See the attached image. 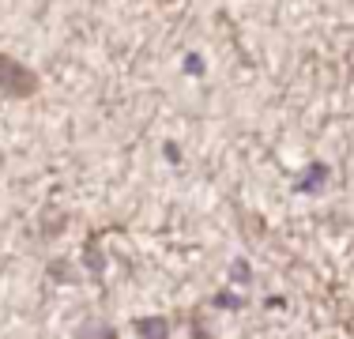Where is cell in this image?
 <instances>
[{
  "label": "cell",
  "instance_id": "1",
  "mask_svg": "<svg viewBox=\"0 0 354 339\" xmlns=\"http://www.w3.org/2000/svg\"><path fill=\"white\" fill-rule=\"evenodd\" d=\"M0 87L8 91V95H35V72H27V68H19L15 61H8V57H0Z\"/></svg>",
  "mask_w": 354,
  "mask_h": 339
}]
</instances>
